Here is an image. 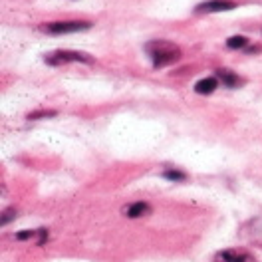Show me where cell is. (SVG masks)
Segmentation results:
<instances>
[{
  "label": "cell",
  "instance_id": "10",
  "mask_svg": "<svg viewBox=\"0 0 262 262\" xmlns=\"http://www.w3.org/2000/svg\"><path fill=\"white\" fill-rule=\"evenodd\" d=\"M163 177L167 181H185L187 179V175H185L183 171H177V169H167V171H163Z\"/></svg>",
  "mask_w": 262,
  "mask_h": 262
},
{
  "label": "cell",
  "instance_id": "12",
  "mask_svg": "<svg viewBox=\"0 0 262 262\" xmlns=\"http://www.w3.org/2000/svg\"><path fill=\"white\" fill-rule=\"evenodd\" d=\"M32 236H38V230H24V232H18L16 234L18 241H30Z\"/></svg>",
  "mask_w": 262,
  "mask_h": 262
},
{
  "label": "cell",
  "instance_id": "13",
  "mask_svg": "<svg viewBox=\"0 0 262 262\" xmlns=\"http://www.w3.org/2000/svg\"><path fill=\"white\" fill-rule=\"evenodd\" d=\"M4 216H2V225H6L8 221H12L14 219V209H8V211H4Z\"/></svg>",
  "mask_w": 262,
  "mask_h": 262
},
{
  "label": "cell",
  "instance_id": "1",
  "mask_svg": "<svg viewBox=\"0 0 262 262\" xmlns=\"http://www.w3.org/2000/svg\"><path fill=\"white\" fill-rule=\"evenodd\" d=\"M145 52L149 54L151 64L155 70L175 64L181 58V48L169 40H151L145 44Z\"/></svg>",
  "mask_w": 262,
  "mask_h": 262
},
{
  "label": "cell",
  "instance_id": "8",
  "mask_svg": "<svg viewBox=\"0 0 262 262\" xmlns=\"http://www.w3.org/2000/svg\"><path fill=\"white\" fill-rule=\"evenodd\" d=\"M219 80L216 78H203V80H199V82L195 83V92L196 94H201V96H209V94H213L214 90L219 88Z\"/></svg>",
  "mask_w": 262,
  "mask_h": 262
},
{
  "label": "cell",
  "instance_id": "11",
  "mask_svg": "<svg viewBox=\"0 0 262 262\" xmlns=\"http://www.w3.org/2000/svg\"><path fill=\"white\" fill-rule=\"evenodd\" d=\"M58 112H54V110H50V112H32V114L28 115V119L34 121V119H44V117H56Z\"/></svg>",
  "mask_w": 262,
  "mask_h": 262
},
{
  "label": "cell",
  "instance_id": "5",
  "mask_svg": "<svg viewBox=\"0 0 262 262\" xmlns=\"http://www.w3.org/2000/svg\"><path fill=\"white\" fill-rule=\"evenodd\" d=\"M236 4L230 2V0H207L203 4H199L195 10L199 14H211V12H227V10H232Z\"/></svg>",
  "mask_w": 262,
  "mask_h": 262
},
{
  "label": "cell",
  "instance_id": "3",
  "mask_svg": "<svg viewBox=\"0 0 262 262\" xmlns=\"http://www.w3.org/2000/svg\"><path fill=\"white\" fill-rule=\"evenodd\" d=\"M92 28V22H85V20H66V22H48L44 24L40 30L44 34H74V32H83V30H90Z\"/></svg>",
  "mask_w": 262,
  "mask_h": 262
},
{
  "label": "cell",
  "instance_id": "6",
  "mask_svg": "<svg viewBox=\"0 0 262 262\" xmlns=\"http://www.w3.org/2000/svg\"><path fill=\"white\" fill-rule=\"evenodd\" d=\"M214 78L223 83V85H227V88H238L243 83V78L236 76L232 70H227V68H219L216 74H214Z\"/></svg>",
  "mask_w": 262,
  "mask_h": 262
},
{
  "label": "cell",
  "instance_id": "7",
  "mask_svg": "<svg viewBox=\"0 0 262 262\" xmlns=\"http://www.w3.org/2000/svg\"><path fill=\"white\" fill-rule=\"evenodd\" d=\"M149 213H151V205H149V203H143V201L131 203V205H127V207L123 209V214H125L127 219H139V216L149 214Z\"/></svg>",
  "mask_w": 262,
  "mask_h": 262
},
{
  "label": "cell",
  "instance_id": "2",
  "mask_svg": "<svg viewBox=\"0 0 262 262\" xmlns=\"http://www.w3.org/2000/svg\"><path fill=\"white\" fill-rule=\"evenodd\" d=\"M44 62L48 66H64L72 64V62H83V64H92L94 58L90 54H83V52H74V50H56V52H50L46 54Z\"/></svg>",
  "mask_w": 262,
  "mask_h": 262
},
{
  "label": "cell",
  "instance_id": "4",
  "mask_svg": "<svg viewBox=\"0 0 262 262\" xmlns=\"http://www.w3.org/2000/svg\"><path fill=\"white\" fill-rule=\"evenodd\" d=\"M214 262H254V256L245 250L227 248V250H221L214 254Z\"/></svg>",
  "mask_w": 262,
  "mask_h": 262
},
{
  "label": "cell",
  "instance_id": "9",
  "mask_svg": "<svg viewBox=\"0 0 262 262\" xmlns=\"http://www.w3.org/2000/svg\"><path fill=\"white\" fill-rule=\"evenodd\" d=\"M227 46L230 50H246L248 48V38L246 36H230L227 40Z\"/></svg>",
  "mask_w": 262,
  "mask_h": 262
}]
</instances>
